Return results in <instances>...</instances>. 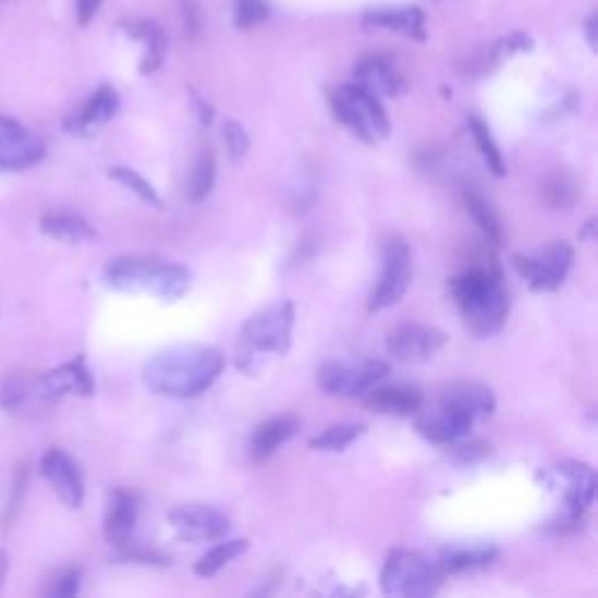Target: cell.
Wrapping results in <instances>:
<instances>
[{
	"label": "cell",
	"instance_id": "6da1fadb",
	"mask_svg": "<svg viewBox=\"0 0 598 598\" xmlns=\"http://www.w3.org/2000/svg\"><path fill=\"white\" fill-rule=\"evenodd\" d=\"M224 369V355L206 344H178L155 353L143 365V381L152 393L190 400L206 393Z\"/></svg>",
	"mask_w": 598,
	"mask_h": 598
},
{
	"label": "cell",
	"instance_id": "7a4b0ae2",
	"mask_svg": "<svg viewBox=\"0 0 598 598\" xmlns=\"http://www.w3.org/2000/svg\"><path fill=\"white\" fill-rule=\"evenodd\" d=\"M449 293L463 316L465 328L477 337H493L503 330L510 314V297L500 273L473 267L449 281Z\"/></svg>",
	"mask_w": 598,
	"mask_h": 598
},
{
	"label": "cell",
	"instance_id": "3957f363",
	"mask_svg": "<svg viewBox=\"0 0 598 598\" xmlns=\"http://www.w3.org/2000/svg\"><path fill=\"white\" fill-rule=\"evenodd\" d=\"M295 306L293 302H273L263 312L253 314L236 339V367L246 375H255L265 365L267 355H283L293 344Z\"/></svg>",
	"mask_w": 598,
	"mask_h": 598
},
{
	"label": "cell",
	"instance_id": "277c9868",
	"mask_svg": "<svg viewBox=\"0 0 598 598\" xmlns=\"http://www.w3.org/2000/svg\"><path fill=\"white\" fill-rule=\"evenodd\" d=\"M440 559H432L418 549H391L381 569L379 585L386 596L426 598L438 594L444 582Z\"/></svg>",
	"mask_w": 598,
	"mask_h": 598
},
{
	"label": "cell",
	"instance_id": "5b68a950",
	"mask_svg": "<svg viewBox=\"0 0 598 598\" xmlns=\"http://www.w3.org/2000/svg\"><path fill=\"white\" fill-rule=\"evenodd\" d=\"M328 101L332 115L363 143L371 145L391 136V120L379 103V96L369 94L361 85H339L330 89Z\"/></svg>",
	"mask_w": 598,
	"mask_h": 598
},
{
	"label": "cell",
	"instance_id": "8992f818",
	"mask_svg": "<svg viewBox=\"0 0 598 598\" xmlns=\"http://www.w3.org/2000/svg\"><path fill=\"white\" fill-rule=\"evenodd\" d=\"M388 363L375 358H337L318 369V386L322 393L337 398H363L388 375Z\"/></svg>",
	"mask_w": 598,
	"mask_h": 598
},
{
	"label": "cell",
	"instance_id": "52a82bcc",
	"mask_svg": "<svg viewBox=\"0 0 598 598\" xmlns=\"http://www.w3.org/2000/svg\"><path fill=\"white\" fill-rule=\"evenodd\" d=\"M547 487L557 489L563 496V514L571 524L582 522V516L591 508L596 493V473L589 463L563 461L549 471L540 473Z\"/></svg>",
	"mask_w": 598,
	"mask_h": 598
},
{
	"label": "cell",
	"instance_id": "ba28073f",
	"mask_svg": "<svg viewBox=\"0 0 598 598\" xmlns=\"http://www.w3.org/2000/svg\"><path fill=\"white\" fill-rule=\"evenodd\" d=\"M412 285V251L400 234H391L383 244V271L377 288L371 290L367 309L381 312L398 304Z\"/></svg>",
	"mask_w": 598,
	"mask_h": 598
},
{
	"label": "cell",
	"instance_id": "9c48e42d",
	"mask_svg": "<svg viewBox=\"0 0 598 598\" xmlns=\"http://www.w3.org/2000/svg\"><path fill=\"white\" fill-rule=\"evenodd\" d=\"M575 251L569 241H554L538 255H512V265L520 271V277L536 293H552L557 290L573 267Z\"/></svg>",
	"mask_w": 598,
	"mask_h": 598
},
{
	"label": "cell",
	"instance_id": "30bf717a",
	"mask_svg": "<svg viewBox=\"0 0 598 598\" xmlns=\"http://www.w3.org/2000/svg\"><path fill=\"white\" fill-rule=\"evenodd\" d=\"M169 526L183 542H216L224 540L232 528L220 510L208 505H181L169 512Z\"/></svg>",
	"mask_w": 598,
	"mask_h": 598
},
{
	"label": "cell",
	"instance_id": "8fae6325",
	"mask_svg": "<svg viewBox=\"0 0 598 598\" xmlns=\"http://www.w3.org/2000/svg\"><path fill=\"white\" fill-rule=\"evenodd\" d=\"M449 342L447 332L428 326H398L386 337V349L400 363H426Z\"/></svg>",
	"mask_w": 598,
	"mask_h": 598
},
{
	"label": "cell",
	"instance_id": "7c38bea8",
	"mask_svg": "<svg viewBox=\"0 0 598 598\" xmlns=\"http://www.w3.org/2000/svg\"><path fill=\"white\" fill-rule=\"evenodd\" d=\"M473 426H475V418L471 414H465L463 410L449 405V402H444V400H440L435 410L424 412L416 418L418 435H424L428 442L440 444V447H449V444L467 438Z\"/></svg>",
	"mask_w": 598,
	"mask_h": 598
},
{
	"label": "cell",
	"instance_id": "4fadbf2b",
	"mask_svg": "<svg viewBox=\"0 0 598 598\" xmlns=\"http://www.w3.org/2000/svg\"><path fill=\"white\" fill-rule=\"evenodd\" d=\"M42 477L52 484L63 505L77 510L85 500V481L77 463L61 449H50L40 461Z\"/></svg>",
	"mask_w": 598,
	"mask_h": 598
},
{
	"label": "cell",
	"instance_id": "5bb4252c",
	"mask_svg": "<svg viewBox=\"0 0 598 598\" xmlns=\"http://www.w3.org/2000/svg\"><path fill=\"white\" fill-rule=\"evenodd\" d=\"M141 514V500L134 491L129 489H115L108 498L106 522H103V536L112 547H124L132 542V536L138 524Z\"/></svg>",
	"mask_w": 598,
	"mask_h": 598
},
{
	"label": "cell",
	"instance_id": "9a60e30c",
	"mask_svg": "<svg viewBox=\"0 0 598 598\" xmlns=\"http://www.w3.org/2000/svg\"><path fill=\"white\" fill-rule=\"evenodd\" d=\"M157 265L159 263L150 257L122 255L108 263L103 279L110 288L122 290V293H150Z\"/></svg>",
	"mask_w": 598,
	"mask_h": 598
},
{
	"label": "cell",
	"instance_id": "2e32d148",
	"mask_svg": "<svg viewBox=\"0 0 598 598\" xmlns=\"http://www.w3.org/2000/svg\"><path fill=\"white\" fill-rule=\"evenodd\" d=\"M118 108H120L118 91L103 85L91 94V99L83 108L73 112V115L63 122V126H66V132H71L73 136H91L96 134V129L115 118Z\"/></svg>",
	"mask_w": 598,
	"mask_h": 598
},
{
	"label": "cell",
	"instance_id": "e0dca14e",
	"mask_svg": "<svg viewBox=\"0 0 598 598\" xmlns=\"http://www.w3.org/2000/svg\"><path fill=\"white\" fill-rule=\"evenodd\" d=\"M38 391L42 398H59L63 393H77V395H94V377L85 363L83 355L80 358L61 365L38 381Z\"/></svg>",
	"mask_w": 598,
	"mask_h": 598
},
{
	"label": "cell",
	"instance_id": "ac0fdd59",
	"mask_svg": "<svg viewBox=\"0 0 598 598\" xmlns=\"http://www.w3.org/2000/svg\"><path fill=\"white\" fill-rule=\"evenodd\" d=\"M365 405L379 414H393V416H414L424 410L426 398L422 388L416 386H381L371 388L365 393Z\"/></svg>",
	"mask_w": 598,
	"mask_h": 598
},
{
	"label": "cell",
	"instance_id": "d6986e66",
	"mask_svg": "<svg viewBox=\"0 0 598 598\" xmlns=\"http://www.w3.org/2000/svg\"><path fill=\"white\" fill-rule=\"evenodd\" d=\"M120 28L129 38H134L138 42L145 45V52L141 59V73L143 75H152L155 71H159L161 63H164L167 50H169V38L164 34V28H161L157 22L150 20H124L120 24Z\"/></svg>",
	"mask_w": 598,
	"mask_h": 598
},
{
	"label": "cell",
	"instance_id": "ffe728a7",
	"mask_svg": "<svg viewBox=\"0 0 598 598\" xmlns=\"http://www.w3.org/2000/svg\"><path fill=\"white\" fill-rule=\"evenodd\" d=\"M355 85H361L375 96H398L405 89V77L393 66L391 61L383 57H365L353 69Z\"/></svg>",
	"mask_w": 598,
	"mask_h": 598
},
{
	"label": "cell",
	"instance_id": "44dd1931",
	"mask_svg": "<svg viewBox=\"0 0 598 598\" xmlns=\"http://www.w3.org/2000/svg\"><path fill=\"white\" fill-rule=\"evenodd\" d=\"M300 430V418L297 416H273L269 422L260 424L255 428L253 438H251V459L255 463H265L269 461L277 451L293 438V435Z\"/></svg>",
	"mask_w": 598,
	"mask_h": 598
},
{
	"label": "cell",
	"instance_id": "7402d4cb",
	"mask_svg": "<svg viewBox=\"0 0 598 598\" xmlns=\"http://www.w3.org/2000/svg\"><path fill=\"white\" fill-rule=\"evenodd\" d=\"M363 24L367 28L398 30L412 40H426V17L422 8H379L369 10Z\"/></svg>",
	"mask_w": 598,
	"mask_h": 598
},
{
	"label": "cell",
	"instance_id": "603a6c76",
	"mask_svg": "<svg viewBox=\"0 0 598 598\" xmlns=\"http://www.w3.org/2000/svg\"><path fill=\"white\" fill-rule=\"evenodd\" d=\"M45 157V145L26 129L20 134L0 138V171H22L38 164Z\"/></svg>",
	"mask_w": 598,
	"mask_h": 598
},
{
	"label": "cell",
	"instance_id": "cb8c5ba5",
	"mask_svg": "<svg viewBox=\"0 0 598 598\" xmlns=\"http://www.w3.org/2000/svg\"><path fill=\"white\" fill-rule=\"evenodd\" d=\"M440 400L463 410L465 414H471L475 422H479V418H489L496 412V395L491 388L481 383H456L451 386L449 391H444Z\"/></svg>",
	"mask_w": 598,
	"mask_h": 598
},
{
	"label": "cell",
	"instance_id": "d4e9b609",
	"mask_svg": "<svg viewBox=\"0 0 598 598\" xmlns=\"http://www.w3.org/2000/svg\"><path fill=\"white\" fill-rule=\"evenodd\" d=\"M498 559L496 547H451L444 549L440 557V565L447 575L451 573H473L487 569Z\"/></svg>",
	"mask_w": 598,
	"mask_h": 598
},
{
	"label": "cell",
	"instance_id": "484cf974",
	"mask_svg": "<svg viewBox=\"0 0 598 598\" xmlns=\"http://www.w3.org/2000/svg\"><path fill=\"white\" fill-rule=\"evenodd\" d=\"M42 234L59 239V241H71V244H85V241L96 239V232L87 220L71 213H50L40 220Z\"/></svg>",
	"mask_w": 598,
	"mask_h": 598
},
{
	"label": "cell",
	"instance_id": "4316f807",
	"mask_svg": "<svg viewBox=\"0 0 598 598\" xmlns=\"http://www.w3.org/2000/svg\"><path fill=\"white\" fill-rule=\"evenodd\" d=\"M190 290V271L183 265L159 263L150 293L164 302H178L187 295Z\"/></svg>",
	"mask_w": 598,
	"mask_h": 598
},
{
	"label": "cell",
	"instance_id": "83f0119b",
	"mask_svg": "<svg viewBox=\"0 0 598 598\" xmlns=\"http://www.w3.org/2000/svg\"><path fill=\"white\" fill-rule=\"evenodd\" d=\"M465 208L467 213L473 216L475 224L481 230V234L487 236V241H491L493 246H503L505 244V232H503V222L496 216V211L491 208V204L479 197L477 192H465Z\"/></svg>",
	"mask_w": 598,
	"mask_h": 598
},
{
	"label": "cell",
	"instance_id": "f1b7e54d",
	"mask_svg": "<svg viewBox=\"0 0 598 598\" xmlns=\"http://www.w3.org/2000/svg\"><path fill=\"white\" fill-rule=\"evenodd\" d=\"M248 547H251V542L244 538L218 542L213 549H208V552L197 563H194V575L213 577L216 573H220L224 569V565L232 563L236 557L248 552Z\"/></svg>",
	"mask_w": 598,
	"mask_h": 598
},
{
	"label": "cell",
	"instance_id": "f546056e",
	"mask_svg": "<svg viewBox=\"0 0 598 598\" xmlns=\"http://www.w3.org/2000/svg\"><path fill=\"white\" fill-rule=\"evenodd\" d=\"M471 134L475 138V145H477V150L481 155V159L487 161V169L496 175V178H503L508 173V164H505V157L503 152H500L498 148V143L493 141L491 132H489V126L484 120H479L477 115L471 118Z\"/></svg>",
	"mask_w": 598,
	"mask_h": 598
},
{
	"label": "cell",
	"instance_id": "4dcf8cb0",
	"mask_svg": "<svg viewBox=\"0 0 598 598\" xmlns=\"http://www.w3.org/2000/svg\"><path fill=\"white\" fill-rule=\"evenodd\" d=\"M365 430L367 428L363 424H337L312 438L309 447L314 451H344L355 440L363 438Z\"/></svg>",
	"mask_w": 598,
	"mask_h": 598
},
{
	"label": "cell",
	"instance_id": "1f68e13d",
	"mask_svg": "<svg viewBox=\"0 0 598 598\" xmlns=\"http://www.w3.org/2000/svg\"><path fill=\"white\" fill-rule=\"evenodd\" d=\"M213 185H216V157L211 152V148H204L197 164H194V171H192V178H190V199L194 204L204 202L208 194L213 192Z\"/></svg>",
	"mask_w": 598,
	"mask_h": 598
},
{
	"label": "cell",
	"instance_id": "d6a6232c",
	"mask_svg": "<svg viewBox=\"0 0 598 598\" xmlns=\"http://www.w3.org/2000/svg\"><path fill=\"white\" fill-rule=\"evenodd\" d=\"M108 178H112V181L120 183L122 187H126L129 192H134L136 197L145 204H150L155 208H161L164 206V202H161V197L157 194V190L145 181V178L141 173H136L134 169H129V167H112L108 171Z\"/></svg>",
	"mask_w": 598,
	"mask_h": 598
},
{
	"label": "cell",
	"instance_id": "836d02e7",
	"mask_svg": "<svg viewBox=\"0 0 598 598\" xmlns=\"http://www.w3.org/2000/svg\"><path fill=\"white\" fill-rule=\"evenodd\" d=\"M30 395H40L38 391V383L36 388L26 383L24 379L14 377V379H8L3 383V388H0V405H3L8 412H20Z\"/></svg>",
	"mask_w": 598,
	"mask_h": 598
},
{
	"label": "cell",
	"instance_id": "e575fe53",
	"mask_svg": "<svg viewBox=\"0 0 598 598\" xmlns=\"http://www.w3.org/2000/svg\"><path fill=\"white\" fill-rule=\"evenodd\" d=\"M451 447V459H454L456 463H463V465H473V463H479L481 459H487L491 454V444L489 442H481V440H459Z\"/></svg>",
	"mask_w": 598,
	"mask_h": 598
},
{
	"label": "cell",
	"instance_id": "d590c367",
	"mask_svg": "<svg viewBox=\"0 0 598 598\" xmlns=\"http://www.w3.org/2000/svg\"><path fill=\"white\" fill-rule=\"evenodd\" d=\"M269 17L267 0H236V26L253 28Z\"/></svg>",
	"mask_w": 598,
	"mask_h": 598
},
{
	"label": "cell",
	"instance_id": "8d00e7d4",
	"mask_svg": "<svg viewBox=\"0 0 598 598\" xmlns=\"http://www.w3.org/2000/svg\"><path fill=\"white\" fill-rule=\"evenodd\" d=\"M222 136H224V145H228V152L234 161L244 159L251 150V138L246 134V129L241 126L239 122L230 120L224 122V129H222Z\"/></svg>",
	"mask_w": 598,
	"mask_h": 598
},
{
	"label": "cell",
	"instance_id": "74e56055",
	"mask_svg": "<svg viewBox=\"0 0 598 598\" xmlns=\"http://www.w3.org/2000/svg\"><path fill=\"white\" fill-rule=\"evenodd\" d=\"M545 202L552 208H571L575 204V185L565 178H554L545 185Z\"/></svg>",
	"mask_w": 598,
	"mask_h": 598
},
{
	"label": "cell",
	"instance_id": "f35d334b",
	"mask_svg": "<svg viewBox=\"0 0 598 598\" xmlns=\"http://www.w3.org/2000/svg\"><path fill=\"white\" fill-rule=\"evenodd\" d=\"M80 579H83V571L80 569H71L63 573L52 587V596H59V598H71L80 591Z\"/></svg>",
	"mask_w": 598,
	"mask_h": 598
},
{
	"label": "cell",
	"instance_id": "ab89813d",
	"mask_svg": "<svg viewBox=\"0 0 598 598\" xmlns=\"http://www.w3.org/2000/svg\"><path fill=\"white\" fill-rule=\"evenodd\" d=\"M181 14H183L185 34L197 36L202 26V10L197 0H181Z\"/></svg>",
	"mask_w": 598,
	"mask_h": 598
},
{
	"label": "cell",
	"instance_id": "60d3db41",
	"mask_svg": "<svg viewBox=\"0 0 598 598\" xmlns=\"http://www.w3.org/2000/svg\"><path fill=\"white\" fill-rule=\"evenodd\" d=\"M101 8V0H77V24L87 26Z\"/></svg>",
	"mask_w": 598,
	"mask_h": 598
},
{
	"label": "cell",
	"instance_id": "b9f144b4",
	"mask_svg": "<svg viewBox=\"0 0 598 598\" xmlns=\"http://www.w3.org/2000/svg\"><path fill=\"white\" fill-rule=\"evenodd\" d=\"M24 484H26V471H20L17 484H14V496H12V500H10V505H8V514H5V522H8V524L14 520V512H17V508H20V503H22Z\"/></svg>",
	"mask_w": 598,
	"mask_h": 598
},
{
	"label": "cell",
	"instance_id": "7bdbcfd3",
	"mask_svg": "<svg viewBox=\"0 0 598 598\" xmlns=\"http://www.w3.org/2000/svg\"><path fill=\"white\" fill-rule=\"evenodd\" d=\"M192 101H194V108H197V118H199L202 126H208V124H211V122H213V118H216V110H213V106H211V103H206V101L202 99V96H197V94L192 96Z\"/></svg>",
	"mask_w": 598,
	"mask_h": 598
},
{
	"label": "cell",
	"instance_id": "ee69618b",
	"mask_svg": "<svg viewBox=\"0 0 598 598\" xmlns=\"http://www.w3.org/2000/svg\"><path fill=\"white\" fill-rule=\"evenodd\" d=\"M24 132V126L20 122H14L5 115H0V138H5V136H12V134H20Z\"/></svg>",
	"mask_w": 598,
	"mask_h": 598
},
{
	"label": "cell",
	"instance_id": "f6af8a7d",
	"mask_svg": "<svg viewBox=\"0 0 598 598\" xmlns=\"http://www.w3.org/2000/svg\"><path fill=\"white\" fill-rule=\"evenodd\" d=\"M8 569H10V559H8V554H5V549H0V589H3V582H5Z\"/></svg>",
	"mask_w": 598,
	"mask_h": 598
},
{
	"label": "cell",
	"instance_id": "bcb514c9",
	"mask_svg": "<svg viewBox=\"0 0 598 598\" xmlns=\"http://www.w3.org/2000/svg\"><path fill=\"white\" fill-rule=\"evenodd\" d=\"M587 38H589V45H591V50H596V14H591V17L587 20Z\"/></svg>",
	"mask_w": 598,
	"mask_h": 598
},
{
	"label": "cell",
	"instance_id": "7dc6e473",
	"mask_svg": "<svg viewBox=\"0 0 598 598\" xmlns=\"http://www.w3.org/2000/svg\"><path fill=\"white\" fill-rule=\"evenodd\" d=\"M594 230H596V220L591 218V220L587 222V228L579 232V239H591V236H594Z\"/></svg>",
	"mask_w": 598,
	"mask_h": 598
}]
</instances>
